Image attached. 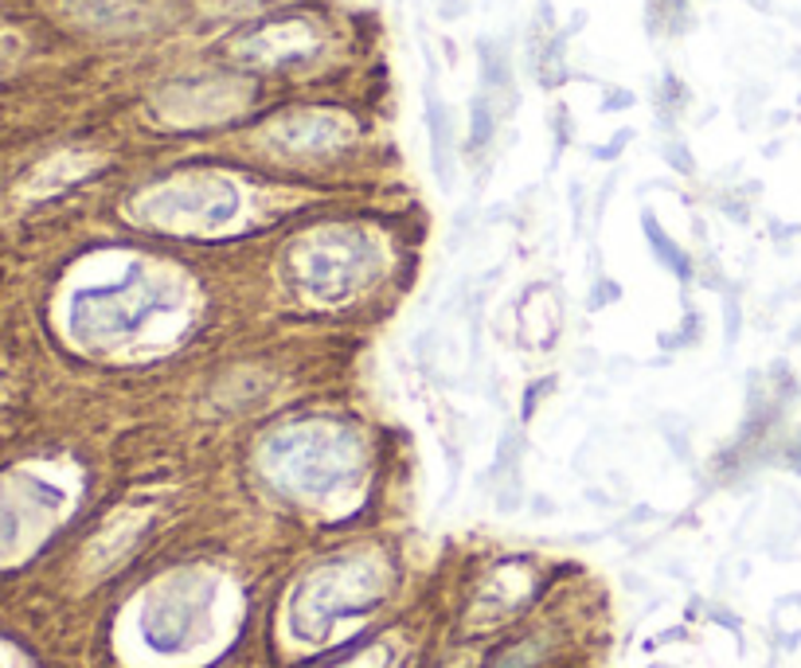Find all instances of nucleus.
Masks as SVG:
<instances>
[]
</instances>
